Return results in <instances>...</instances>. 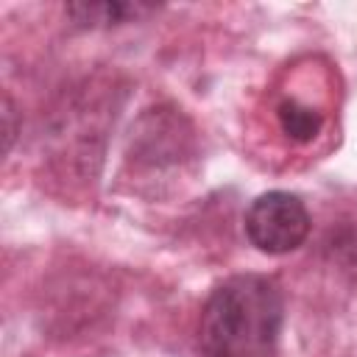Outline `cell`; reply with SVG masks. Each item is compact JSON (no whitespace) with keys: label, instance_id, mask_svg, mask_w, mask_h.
Returning a JSON list of instances; mask_svg holds the SVG:
<instances>
[{"label":"cell","instance_id":"8992f818","mask_svg":"<svg viewBox=\"0 0 357 357\" xmlns=\"http://www.w3.org/2000/svg\"><path fill=\"white\" fill-rule=\"evenodd\" d=\"M3 134H6V153L11 151L14 145V137H17V126H14V103L8 95H3Z\"/></svg>","mask_w":357,"mask_h":357},{"label":"cell","instance_id":"5b68a950","mask_svg":"<svg viewBox=\"0 0 357 357\" xmlns=\"http://www.w3.org/2000/svg\"><path fill=\"white\" fill-rule=\"evenodd\" d=\"M151 6L142 3H120V0H78V3H67V14L75 25L84 28H103V25H117L126 20H137L142 14H148Z\"/></svg>","mask_w":357,"mask_h":357},{"label":"cell","instance_id":"277c9868","mask_svg":"<svg viewBox=\"0 0 357 357\" xmlns=\"http://www.w3.org/2000/svg\"><path fill=\"white\" fill-rule=\"evenodd\" d=\"M273 114H276L279 131H282L290 142H296V145L312 142V139L321 134L324 123H326V112H324L318 103L304 100V98H298V95H284V98H279Z\"/></svg>","mask_w":357,"mask_h":357},{"label":"cell","instance_id":"7a4b0ae2","mask_svg":"<svg viewBox=\"0 0 357 357\" xmlns=\"http://www.w3.org/2000/svg\"><path fill=\"white\" fill-rule=\"evenodd\" d=\"M312 220L304 201L287 190H271L251 201L245 212V237L262 254L296 251L310 237Z\"/></svg>","mask_w":357,"mask_h":357},{"label":"cell","instance_id":"3957f363","mask_svg":"<svg viewBox=\"0 0 357 357\" xmlns=\"http://www.w3.org/2000/svg\"><path fill=\"white\" fill-rule=\"evenodd\" d=\"M192 123L173 106H153L131 128L128 162L151 170L176 167L192 153Z\"/></svg>","mask_w":357,"mask_h":357},{"label":"cell","instance_id":"6da1fadb","mask_svg":"<svg viewBox=\"0 0 357 357\" xmlns=\"http://www.w3.org/2000/svg\"><path fill=\"white\" fill-rule=\"evenodd\" d=\"M284 324V298L265 273H234L215 284L198 318L204 357H273Z\"/></svg>","mask_w":357,"mask_h":357}]
</instances>
